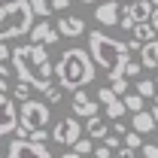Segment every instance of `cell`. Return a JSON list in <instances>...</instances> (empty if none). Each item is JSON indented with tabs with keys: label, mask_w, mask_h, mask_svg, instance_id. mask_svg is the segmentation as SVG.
Instances as JSON below:
<instances>
[{
	"label": "cell",
	"mask_w": 158,
	"mask_h": 158,
	"mask_svg": "<svg viewBox=\"0 0 158 158\" xmlns=\"http://www.w3.org/2000/svg\"><path fill=\"white\" fill-rule=\"evenodd\" d=\"M88 55L94 61V67L103 70L110 79L122 76V73H125V64L131 61L125 43H118L116 37H110V34H103V31H91V34H88Z\"/></svg>",
	"instance_id": "3"
},
{
	"label": "cell",
	"mask_w": 158,
	"mask_h": 158,
	"mask_svg": "<svg viewBox=\"0 0 158 158\" xmlns=\"http://www.w3.org/2000/svg\"><path fill=\"white\" fill-rule=\"evenodd\" d=\"M152 19V3L149 0H137V3H125V9H118V24L125 31H134V24Z\"/></svg>",
	"instance_id": "7"
},
{
	"label": "cell",
	"mask_w": 158,
	"mask_h": 158,
	"mask_svg": "<svg viewBox=\"0 0 158 158\" xmlns=\"http://www.w3.org/2000/svg\"><path fill=\"white\" fill-rule=\"evenodd\" d=\"M113 158H137V155H134V149H128V146H118L116 152H113Z\"/></svg>",
	"instance_id": "33"
},
{
	"label": "cell",
	"mask_w": 158,
	"mask_h": 158,
	"mask_svg": "<svg viewBox=\"0 0 158 158\" xmlns=\"http://www.w3.org/2000/svg\"><path fill=\"white\" fill-rule=\"evenodd\" d=\"M19 131V106L9 94H0V137H9Z\"/></svg>",
	"instance_id": "9"
},
{
	"label": "cell",
	"mask_w": 158,
	"mask_h": 158,
	"mask_svg": "<svg viewBox=\"0 0 158 158\" xmlns=\"http://www.w3.org/2000/svg\"><path fill=\"white\" fill-rule=\"evenodd\" d=\"M140 73H143V64H140V61H128L122 76H125V79H134V76H140Z\"/></svg>",
	"instance_id": "29"
},
{
	"label": "cell",
	"mask_w": 158,
	"mask_h": 158,
	"mask_svg": "<svg viewBox=\"0 0 158 158\" xmlns=\"http://www.w3.org/2000/svg\"><path fill=\"white\" fill-rule=\"evenodd\" d=\"M152 100H155V106H158V94H155V98H152Z\"/></svg>",
	"instance_id": "43"
},
{
	"label": "cell",
	"mask_w": 158,
	"mask_h": 158,
	"mask_svg": "<svg viewBox=\"0 0 158 158\" xmlns=\"http://www.w3.org/2000/svg\"><path fill=\"white\" fill-rule=\"evenodd\" d=\"M149 3H152V9H155V6H158V0H149Z\"/></svg>",
	"instance_id": "42"
},
{
	"label": "cell",
	"mask_w": 158,
	"mask_h": 158,
	"mask_svg": "<svg viewBox=\"0 0 158 158\" xmlns=\"http://www.w3.org/2000/svg\"><path fill=\"white\" fill-rule=\"evenodd\" d=\"M149 24H152V27H155V31H158V6H155V9H152V19H149Z\"/></svg>",
	"instance_id": "38"
},
{
	"label": "cell",
	"mask_w": 158,
	"mask_h": 158,
	"mask_svg": "<svg viewBox=\"0 0 158 158\" xmlns=\"http://www.w3.org/2000/svg\"><path fill=\"white\" fill-rule=\"evenodd\" d=\"M155 85H158V79H155Z\"/></svg>",
	"instance_id": "45"
},
{
	"label": "cell",
	"mask_w": 158,
	"mask_h": 158,
	"mask_svg": "<svg viewBox=\"0 0 158 158\" xmlns=\"http://www.w3.org/2000/svg\"><path fill=\"white\" fill-rule=\"evenodd\" d=\"M155 128H158V125H155V118H152V113H146V110H143V113H134V118H131V131H137L140 137H143V134H152Z\"/></svg>",
	"instance_id": "14"
},
{
	"label": "cell",
	"mask_w": 158,
	"mask_h": 158,
	"mask_svg": "<svg viewBox=\"0 0 158 158\" xmlns=\"http://www.w3.org/2000/svg\"><path fill=\"white\" fill-rule=\"evenodd\" d=\"M122 103H125V110H131V113H143V98H140L137 91H134V94L128 91V94L122 98Z\"/></svg>",
	"instance_id": "21"
},
{
	"label": "cell",
	"mask_w": 158,
	"mask_h": 158,
	"mask_svg": "<svg viewBox=\"0 0 158 158\" xmlns=\"http://www.w3.org/2000/svg\"><path fill=\"white\" fill-rule=\"evenodd\" d=\"M61 158H85V155H76V152L70 149V152H64V155H61Z\"/></svg>",
	"instance_id": "39"
},
{
	"label": "cell",
	"mask_w": 158,
	"mask_h": 158,
	"mask_svg": "<svg viewBox=\"0 0 158 158\" xmlns=\"http://www.w3.org/2000/svg\"><path fill=\"white\" fill-rule=\"evenodd\" d=\"M55 31H58V37H82L85 34V21L79 15H61Z\"/></svg>",
	"instance_id": "13"
},
{
	"label": "cell",
	"mask_w": 158,
	"mask_h": 158,
	"mask_svg": "<svg viewBox=\"0 0 158 158\" xmlns=\"http://www.w3.org/2000/svg\"><path fill=\"white\" fill-rule=\"evenodd\" d=\"M49 6H52L55 12H64V9L70 6V0H49Z\"/></svg>",
	"instance_id": "34"
},
{
	"label": "cell",
	"mask_w": 158,
	"mask_h": 158,
	"mask_svg": "<svg viewBox=\"0 0 158 158\" xmlns=\"http://www.w3.org/2000/svg\"><path fill=\"white\" fill-rule=\"evenodd\" d=\"M110 88L116 91V98H125V94H128V88H131V82H128L125 76H116V79H110Z\"/></svg>",
	"instance_id": "25"
},
{
	"label": "cell",
	"mask_w": 158,
	"mask_h": 158,
	"mask_svg": "<svg viewBox=\"0 0 158 158\" xmlns=\"http://www.w3.org/2000/svg\"><path fill=\"white\" fill-rule=\"evenodd\" d=\"M128 131H131V128H128V125H125V122H113V128H110V134H116L118 140L125 137V134H128Z\"/></svg>",
	"instance_id": "30"
},
{
	"label": "cell",
	"mask_w": 158,
	"mask_h": 158,
	"mask_svg": "<svg viewBox=\"0 0 158 158\" xmlns=\"http://www.w3.org/2000/svg\"><path fill=\"white\" fill-rule=\"evenodd\" d=\"M155 146H158V143H155Z\"/></svg>",
	"instance_id": "46"
},
{
	"label": "cell",
	"mask_w": 158,
	"mask_h": 158,
	"mask_svg": "<svg viewBox=\"0 0 158 158\" xmlns=\"http://www.w3.org/2000/svg\"><path fill=\"white\" fill-rule=\"evenodd\" d=\"M134 88H137V94H140L143 100H146V98H155V94H158V91H155L158 85L152 82V79H137V82H134Z\"/></svg>",
	"instance_id": "18"
},
{
	"label": "cell",
	"mask_w": 158,
	"mask_h": 158,
	"mask_svg": "<svg viewBox=\"0 0 158 158\" xmlns=\"http://www.w3.org/2000/svg\"><path fill=\"white\" fill-rule=\"evenodd\" d=\"M73 116H76V118H94V116H98V100L88 98L85 88L73 91Z\"/></svg>",
	"instance_id": "10"
},
{
	"label": "cell",
	"mask_w": 158,
	"mask_h": 158,
	"mask_svg": "<svg viewBox=\"0 0 158 158\" xmlns=\"http://www.w3.org/2000/svg\"><path fill=\"white\" fill-rule=\"evenodd\" d=\"M34 9H31V0H9V3H0V43L12 37H24L31 34L34 27Z\"/></svg>",
	"instance_id": "4"
},
{
	"label": "cell",
	"mask_w": 158,
	"mask_h": 158,
	"mask_svg": "<svg viewBox=\"0 0 158 158\" xmlns=\"http://www.w3.org/2000/svg\"><path fill=\"white\" fill-rule=\"evenodd\" d=\"M140 64H143V70H152V67H158V40H152V43H143V46H140Z\"/></svg>",
	"instance_id": "16"
},
{
	"label": "cell",
	"mask_w": 158,
	"mask_h": 158,
	"mask_svg": "<svg viewBox=\"0 0 158 158\" xmlns=\"http://www.w3.org/2000/svg\"><path fill=\"white\" fill-rule=\"evenodd\" d=\"M31 9H34V19H49V12H52V6H49V0H31Z\"/></svg>",
	"instance_id": "22"
},
{
	"label": "cell",
	"mask_w": 158,
	"mask_h": 158,
	"mask_svg": "<svg viewBox=\"0 0 158 158\" xmlns=\"http://www.w3.org/2000/svg\"><path fill=\"white\" fill-rule=\"evenodd\" d=\"M125 3H137V0H125Z\"/></svg>",
	"instance_id": "44"
},
{
	"label": "cell",
	"mask_w": 158,
	"mask_h": 158,
	"mask_svg": "<svg viewBox=\"0 0 158 158\" xmlns=\"http://www.w3.org/2000/svg\"><path fill=\"white\" fill-rule=\"evenodd\" d=\"M6 158H55L49 152L46 143H31V140H12L9 149H6Z\"/></svg>",
	"instance_id": "8"
},
{
	"label": "cell",
	"mask_w": 158,
	"mask_h": 158,
	"mask_svg": "<svg viewBox=\"0 0 158 158\" xmlns=\"http://www.w3.org/2000/svg\"><path fill=\"white\" fill-rule=\"evenodd\" d=\"M98 76V67L88 55V49H79V46H70L61 52L58 64H55V79H58L61 88L67 91H79L85 85H91Z\"/></svg>",
	"instance_id": "2"
},
{
	"label": "cell",
	"mask_w": 158,
	"mask_h": 158,
	"mask_svg": "<svg viewBox=\"0 0 158 158\" xmlns=\"http://www.w3.org/2000/svg\"><path fill=\"white\" fill-rule=\"evenodd\" d=\"M134 40H137V43H152V40H155V27H152L149 21L134 24Z\"/></svg>",
	"instance_id": "17"
},
{
	"label": "cell",
	"mask_w": 158,
	"mask_h": 158,
	"mask_svg": "<svg viewBox=\"0 0 158 158\" xmlns=\"http://www.w3.org/2000/svg\"><path fill=\"white\" fill-rule=\"evenodd\" d=\"M79 3H98V0H79Z\"/></svg>",
	"instance_id": "41"
},
{
	"label": "cell",
	"mask_w": 158,
	"mask_h": 158,
	"mask_svg": "<svg viewBox=\"0 0 158 158\" xmlns=\"http://www.w3.org/2000/svg\"><path fill=\"white\" fill-rule=\"evenodd\" d=\"M140 46H143V43H137V40H128V43H125V49H128V55H131V52H137Z\"/></svg>",
	"instance_id": "36"
},
{
	"label": "cell",
	"mask_w": 158,
	"mask_h": 158,
	"mask_svg": "<svg viewBox=\"0 0 158 158\" xmlns=\"http://www.w3.org/2000/svg\"><path fill=\"white\" fill-rule=\"evenodd\" d=\"M103 113H106V118H113V122H118V118L125 116V103H122V98L113 100L110 106H103Z\"/></svg>",
	"instance_id": "24"
},
{
	"label": "cell",
	"mask_w": 158,
	"mask_h": 158,
	"mask_svg": "<svg viewBox=\"0 0 158 158\" xmlns=\"http://www.w3.org/2000/svg\"><path fill=\"white\" fill-rule=\"evenodd\" d=\"M52 110L46 100H24L19 106V134H34V131H46L49 128Z\"/></svg>",
	"instance_id": "5"
},
{
	"label": "cell",
	"mask_w": 158,
	"mask_h": 158,
	"mask_svg": "<svg viewBox=\"0 0 158 158\" xmlns=\"http://www.w3.org/2000/svg\"><path fill=\"white\" fill-rule=\"evenodd\" d=\"M12 70H15V76L21 82H27L31 88H37L46 94V88L49 85H55L52 79H55V64L49 58V52H46V46H34V43H27V46H15L12 49Z\"/></svg>",
	"instance_id": "1"
},
{
	"label": "cell",
	"mask_w": 158,
	"mask_h": 158,
	"mask_svg": "<svg viewBox=\"0 0 158 158\" xmlns=\"http://www.w3.org/2000/svg\"><path fill=\"white\" fill-rule=\"evenodd\" d=\"M61 98H64V88L61 85H49L46 88V103H61Z\"/></svg>",
	"instance_id": "28"
},
{
	"label": "cell",
	"mask_w": 158,
	"mask_h": 158,
	"mask_svg": "<svg viewBox=\"0 0 158 158\" xmlns=\"http://www.w3.org/2000/svg\"><path fill=\"white\" fill-rule=\"evenodd\" d=\"M73 152H76V155H85V158H88V155H91V152H94V140L82 137V140H79V143H76V146H73Z\"/></svg>",
	"instance_id": "27"
},
{
	"label": "cell",
	"mask_w": 158,
	"mask_h": 158,
	"mask_svg": "<svg viewBox=\"0 0 158 158\" xmlns=\"http://www.w3.org/2000/svg\"><path fill=\"white\" fill-rule=\"evenodd\" d=\"M91 15H94L98 24L113 27V24H118V3H116V0H103V3H98V9H94Z\"/></svg>",
	"instance_id": "12"
},
{
	"label": "cell",
	"mask_w": 158,
	"mask_h": 158,
	"mask_svg": "<svg viewBox=\"0 0 158 158\" xmlns=\"http://www.w3.org/2000/svg\"><path fill=\"white\" fill-rule=\"evenodd\" d=\"M143 158H158V146L155 143H143Z\"/></svg>",
	"instance_id": "32"
},
{
	"label": "cell",
	"mask_w": 158,
	"mask_h": 158,
	"mask_svg": "<svg viewBox=\"0 0 158 158\" xmlns=\"http://www.w3.org/2000/svg\"><path fill=\"white\" fill-rule=\"evenodd\" d=\"M94 158H113V149H106V146L100 143L98 149H94Z\"/></svg>",
	"instance_id": "35"
},
{
	"label": "cell",
	"mask_w": 158,
	"mask_h": 158,
	"mask_svg": "<svg viewBox=\"0 0 158 158\" xmlns=\"http://www.w3.org/2000/svg\"><path fill=\"white\" fill-rule=\"evenodd\" d=\"M143 143H146V140L140 137L137 131H128V134L122 137V146H128V149H134V152H137V149H143Z\"/></svg>",
	"instance_id": "23"
},
{
	"label": "cell",
	"mask_w": 158,
	"mask_h": 158,
	"mask_svg": "<svg viewBox=\"0 0 158 158\" xmlns=\"http://www.w3.org/2000/svg\"><path fill=\"white\" fill-rule=\"evenodd\" d=\"M100 143H103V146H106V149H113V152H116L118 146H122V140H118V137H116V134H106V137L100 140Z\"/></svg>",
	"instance_id": "31"
},
{
	"label": "cell",
	"mask_w": 158,
	"mask_h": 158,
	"mask_svg": "<svg viewBox=\"0 0 158 158\" xmlns=\"http://www.w3.org/2000/svg\"><path fill=\"white\" fill-rule=\"evenodd\" d=\"M9 55H12V52L6 49V43H0V64H3V61H9Z\"/></svg>",
	"instance_id": "37"
},
{
	"label": "cell",
	"mask_w": 158,
	"mask_h": 158,
	"mask_svg": "<svg viewBox=\"0 0 158 158\" xmlns=\"http://www.w3.org/2000/svg\"><path fill=\"white\" fill-rule=\"evenodd\" d=\"M31 91H34V88H31V85H27V82H15V85H12V100H19V103H24V100H31Z\"/></svg>",
	"instance_id": "19"
},
{
	"label": "cell",
	"mask_w": 158,
	"mask_h": 158,
	"mask_svg": "<svg viewBox=\"0 0 158 158\" xmlns=\"http://www.w3.org/2000/svg\"><path fill=\"white\" fill-rule=\"evenodd\" d=\"M82 131L88 134V140H103L106 134H110V125H106L100 116H94V118H88V122L82 125Z\"/></svg>",
	"instance_id": "15"
},
{
	"label": "cell",
	"mask_w": 158,
	"mask_h": 158,
	"mask_svg": "<svg viewBox=\"0 0 158 158\" xmlns=\"http://www.w3.org/2000/svg\"><path fill=\"white\" fill-rule=\"evenodd\" d=\"M12 67H6V64H0V94H6V91H12Z\"/></svg>",
	"instance_id": "20"
},
{
	"label": "cell",
	"mask_w": 158,
	"mask_h": 158,
	"mask_svg": "<svg viewBox=\"0 0 158 158\" xmlns=\"http://www.w3.org/2000/svg\"><path fill=\"white\" fill-rule=\"evenodd\" d=\"M82 137H85V131H82V125H79L76 116H64L61 122H55V128H52V140L61 143V146H76Z\"/></svg>",
	"instance_id": "6"
},
{
	"label": "cell",
	"mask_w": 158,
	"mask_h": 158,
	"mask_svg": "<svg viewBox=\"0 0 158 158\" xmlns=\"http://www.w3.org/2000/svg\"><path fill=\"white\" fill-rule=\"evenodd\" d=\"M58 40H61L58 31H55L49 21H40V24L31 27V43H34V46H55Z\"/></svg>",
	"instance_id": "11"
},
{
	"label": "cell",
	"mask_w": 158,
	"mask_h": 158,
	"mask_svg": "<svg viewBox=\"0 0 158 158\" xmlns=\"http://www.w3.org/2000/svg\"><path fill=\"white\" fill-rule=\"evenodd\" d=\"M152 118H155V125H158V106H155V110H152Z\"/></svg>",
	"instance_id": "40"
},
{
	"label": "cell",
	"mask_w": 158,
	"mask_h": 158,
	"mask_svg": "<svg viewBox=\"0 0 158 158\" xmlns=\"http://www.w3.org/2000/svg\"><path fill=\"white\" fill-rule=\"evenodd\" d=\"M113 100H118V98H116V91H113L110 85H100V88H98V103H103V106H110Z\"/></svg>",
	"instance_id": "26"
}]
</instances>
